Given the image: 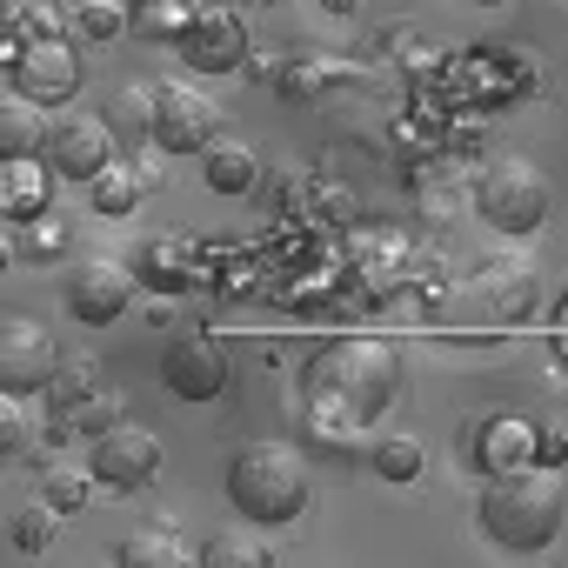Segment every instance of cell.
<instances>
[{
	"instance_id": "cell-1",
	"label": "cell",
	"mask_w": 568,
	"mask_h": 568,
	"mask_svg": "<svg viewBox=\"0 0 568 568\" xmlns=\"http://www.w3.org/2000/svg\"><path fill=\"white\" fill-rule=\"evenodd\" d=\"M302 395H308L315 422L362 428V422H375V415L402 395V355H395L388 342H368V335L322 342V348L302 362Z\"/></svg>"
},
{
	"instance_id": "cell-2",
	"label": "cell",
	"mask_w": 568,
	"mask_h": 568,
	"mask_svg": "<svg viewBox=\"0 0 568 568\" xmlns=\"http://www.w3.org/2000/svg\"><path fill=\"white\" fill-rule=\"evenodd\" d=\"M475 521H481V535H488L495 548H508V555L548 548V541L561 535V481H555V468L521 462V468L488 475V488H481V501H475Z\"/></svg>"
},
{
	"instance_id": "cell-3",
	"label": "cell",
	"mask_w": 568,
	"mask_h": 568,
	"mask_svg": "<svg viewBox=\"0 0 568 568\" xmlns=\"http://www.w3.org/2000/svg\"><path fill=\"white\" fill-rule=\"evenodd\" d=\"M227 501L254 528H288L308 508V462L288 442H254L227 468Z\"/></svg>"
},
{
	"instance_id": "cell-4",
	"label": "cell",
	"mask_w": 568,
	"mask_h": 568,
	"mask_svg": "<svg viewBox=\"0 0 568 568\" xmlns=\"http://www.w3.org/2000/svg\"><path fill=\"white\" fill-rule=\"evenodd\" d=\"M548 207H555V187H548V174H541L535 161H521V154H501V161H488V168L475 174V214H481L495 234H535V227L548 221Z\"/></svg>"
},
{
	"instance_id": "cell-5",
	"label": "cell",
	"mask_w": 568,
	"mask_h": 568,
	"mask_svg": "<svg viewBox=\"0 0 568 568\" xmlns=\"http://www.w3.org/2000/svg\"><path fill=\"white\" fill-rule=\"evenodd\" d=\"M88 475H94L101 488H114V495L148 488V481L161 475V435L141 428V422H108V428H94V442H88Z\"/></svg>"
},
{
	"instance_id": "cell-6",
	"label": "cell",
	"mask_w": 568,
	"mask_h": 568,
	"mask_svg": "<svg viewBox=\"0 0 568 568\" xmlns=\"http://www.w3.org/2000/svg\"><path fill=\"white\" fill-rule=\"evenodd\" d=\"M68 315L81 322V328H114L128 308H134V295H141V281H134V267L128 261H114V254H88V261H74L68 267Z\"/></svg>"
},
{
	"instance_id": "cell-7",
	"label": "cell",
	"mask_w": 568,
	"mask_h": 568,
	"mask_svg": "<svg viewBox=\"0 0 568 568\" xmlns=\"http://www.w3.org/2000/svg\"><path fill=\"white\" fill-rule=\"evenodd\" d=\"M221 128H227V114H221V101L214 94H201V88H187V81H168V88H154V148L161 154H201L207 141H221Z\"/></svg>"
},
{
	"instance_id": "cell-8",
	"label": "cell",
	"mask_w": 568,
	"mask_h": 568,
	"mask_svg": "<svg viewBox=\"0 0 568 568\" xmlns=\"http://www.w3.org/2000/svg\"><path fill=\"white\" fill-rule=\"evenodd\" d=\"M54 375H61V342L41 322H28V315L0 322V388L41 395V388H54Z\"/></svg>"
},
{
	"instance_id": "cell-9",
	"label": "cell",
	"mask_w": 568,
	"mask_h": 568,
	"mask_svg": "<svg viewBox=\"0 0 568 568\" xmlns=\"http://www.w3.org/2000/svg\"><path fill=\"white\" fill-rule=\"evenodd\" d=\"M41 161H48L54 181H94L114 161V134H108L101 114H61L41 134Z\"/></svg>"
},
{
	"instance_id": "cell-10",
	"label": "cell",
	"mask_w": 568,
	"mask_h": 568,
	"mask_svg": "<svg viewBox=\"0 0 568 568\" xmlns=\"http://www.w3.org/2000/svg\"><path fill=\"white\" fill-rule=\"evenodd\" d=\"M161 388L181 395V402H214L227 388V348L201 328L187 335H168L161 342Z\"/></svg>"
},
{
	"instance_id": "cell-11",
	"label": "cell",
	"mask_w": 568,
	"mask_h": 568,
	"mask_svg": "<svg viewBox=\"0 0 568 568\" xmlns=\"http://www.w3.org/2000/svg\"><path fill=\"white\" fill-rule=\"evenodd\" d=\"M181 61L194 74H234L247 61V21L227 14V8H207L181 28Z\"/></svg>"
},
{
	"instance_id": "cell-12",
	"label": "cell",
	"mask_w": 568,
	"mask_h": 568,
	"mask_svg": "<svg viewBox=\"0 0 568 568\" xmlns=\"http://www.w3.org/2000/svg\"><path fill=\"white\" fill-rule=\"evenodd\" d=\"M74 88H81V54L68 41H28L21 48V94L28 101L61 108V101H74Z\"/></svg>"
},
{
	"instance_id": "cell-13",
	"label": "cell",
	"mask_w": 568,
	"mask_h": 568,
	"mask_svg": "<svg viewBox=\"0 0 568 568\" xmlns=\"http://www.w3.org/2000/svg\"><path fill=\"white\" fill-rule=\"evenodd\" d=\"M48 207V161L21 154V161H0V221H34Z\"/></svg>"
},
{
	"instance_id": "cell-14",
	"label": "cell",
	"mask_w": 568,
	"mask_h": 568,
	"mask_svg": "<svg viewBox=\"0 0 568 568\" xmlns=\"http://www.w3.org/2000/svg\"><path fill=\"white\" fill-rule=\"evenodd\" d=\"M521 462H535V428L515 422V415L481 422V435H475V468H481V475H501V468H521Z\"/></svg>"
},
{
	"instance_id": "cell-15",
	"label": "cell",
	"mask_w": 568,
	"mask_h": 568,
	"mask_svg": "<svg viewBox=\"0 0 568 568\" xmlns=\"http://www.w3.org/2000/svg\"><path fill=\"white\" fill-rule=\"evenodd\" d=\"M88 187H94V214L121 221V214H134V207L154 194V174H148V168H128V161H108Z\"/></svg>"
},
{
	"instance_id": "cell-16",
	"label": "cell",
	"mask_w": 568,
	"mask_h": 568,
	"mask_svg": "<svg viewBox=\"0 0 568 568\" xmlns=\"http://www.w3.org/2000/svg\"><path fill=\"white\" fill-rule=\"evenodd\" d=\"M41 134H48V108H41V101H28V94H0V161L41 154Z\"/></svg>"
},
{
	"instance_id": "cell-17",
	"label": "cell",
	"mask_w": 568,
	"mask_h": 568,
	"mask_svg": "<svg viewBox=\"0 0 568 568\" xmlns=\"http://www.w3.org/2000/svg\"><path fill=\"white\" fill-rule=\"evenodd\" d=\"M481 288H488V308H495L501 322H528V315L541 308V295H535V267H528V261L488 267V274H481Z\"/></svg>"
},
{
	"instance_id": "cell-18",
	"label": "cell",
	"mask_w": 568,
	"mask_h": 568,
	"mask_svg": "<svg viewBox=\"0 0 568 568\" xmlns=\"http://www.w3.org/2000/svg\"><path fill=\"white\" fill-rule=\"evenodd\" d=\"M254 174H261L254 148H241V141H227V134L201 148V181H207L214 194H247V187H254Z\"/></svg>"
},
{
	"instance_id": "cell-19",
	"label": "cell",
	"mask_w": 568,
	"mask_h": 568,
	"mask_svg": "<svg viewBox=\"0 0 568 568\" xmlns=\"http://www.w3.org/2000/svg\"><path fill=\"white\" fill-rule=\"evenodd\" d=\"M101 121H108V134L121 148H141L154 134V88H114L108 108H101Z\"/></svg>"
},
{
	"instance_id": "cell-20",
	"label": "cell",
	"mask_w": 568,
	"mask_h": 568,
	"mask_svg": "<svg viewBox=\"0 0 568 568\" xmlns=\"http://www.w3.org/2000/svg\"><path fill=\"white\" fill-rule=\"evenodd\" d=\"M114 561L121 568H174V561H194V555L174 528H134V535L114 541Z\"/></svg>"
},
{
	"instance_id": "cell-21",
	"label": "cell",
	"mask_w": 568,
	"mask_h": 568,
	"mask_svg": "<svg viewBox=\"0 0 568 568\" xmlns=\"http://www.w3.org/2000/svg\"><path fill=\"white\" fill-rule=\"evenodd\" d=\"M181 261H187V247H181V234H154L128 267H134V281L141 288H174L181 281Z\"/></svg>"
},
{
	"instance_id": "cell-22",
	"label": "cell",
	"mask_w": 568,
	"mask_h": 568,
	"mask_svg": "<svg viewBox=\"0 0 568 568\" xmlns=\"http://www.w3.org/2000/svg\"><path fill=\"white\" fill-rule=\"evenodd\" d=\"M368 462H375V475H382V481H415L428 455H422V442H415V435H382Z\"/></svg>"
},
{
	"instance_id": "cell-23",
	"label": "cell",
	"mask_w": 568,
	"mask_h": 568,
	"mask_svg": "<svg viewBox=\"0 0 568 568\" xmlns=\"http://www.w3.org/2000/svg\"><path fill=\"white\" fill-rule=\"evenodd\" d=\"M88 495H94V475H88V468H48V475H41V501H48L54 515H81Z\"/></svg>"
},
{
	"instance_id": "cell-24",
	"label": "cell",
	"mask_w": 568,
	"mask_h": 568,
	"mask_svg": "<svg viewBox=\"0 0 568 568\" xmlns=\"http://www.w3.org/2000/svg\"><path fill=\"white\" fill-rule=\"evenodd\" d=\"M194 561H201V568H267L274 555H267L261 541H247V535H207Z\"/></svg>"
},
{
	"instance_id": "cell-25",
	"label": "cell",
	"mask_w": 568,
	"mask_h": 568,
	"mask_svg": "<svg viewBox=\"0 0 568 568\" xmlns=\"http://www.w3.org/2000/svg\"><path fill=\"white\" fill-rule=\"evenodd\" d=\"M54 521H61V515H54L48 501H34V508H21V515H14V528H8V535H14V548H21V555H48Z\"/></svg>"
},
{
	"instance_id": "cell-26",
	"label": "cell",
	"mask_w": 568,
	"mask_h": 568,
	"mask_svg": "<svg viewBox=\"0 0 568 568\" xmlns=\"http://www.w3.org/2000/svg\"><path fill=\"white\" fill-rule=\"evenodd\" d=\"M34 442V422H28V408L8 395V388H0V462H8V455H21Z\"/></svg>"
},
{
	"instance_id": "cell-27",
	"label": "cell",
	"mask_w": 568,
	"mask_h": 568,
	"mask_svg": "<svg viewBox=\"0 0 568 568\" xmlns=\"http://www.w3.org/2000/svg\"><path fill=\"white\" fill-rule=\"evenodd\" d=\"M128 28V8L121 0H81V34L88 41H114Z\"/></svg>"
},
{
	"instance_id": "cell-28",
	"label": "cell",
	"mask_w": 568,
	"mask_h": 568,
	"mask_svg": "<svg viewBox=\"0 0 568 568\" xmlns=\"http://www.w3.org/2000/svg\"><path fill=\"white\" fill-rule=\"evenodd\" d=\"M108 422H121V402H114V395H94V402H81V408H74V428H88V435H94V428H108Z\"/></svg>"
},
{
	"instance_id": "cell-29",
	"label": "cell",
	"mask_w": 568,
	"mask_h": 568,
	"mask_svg": "<svg viewBox=\"0 0 568 568\" xmlns=\"http://www.w3.org/2000/svg\"><path fill=\"white\" fill-rule=\"evenodd\" d=\"M28 247H34L41 261H54V254H61V227H48V221L34 214V227H28Z\"/></svg>"
},
{
	"instance_id": "cell-30",
	"label": "cell",
	"mask_w": 568,
	"mask_h": 568,
	"mask_svg": "<svg viewBox=\"0 0 568 568\" xmlns=\"http://www.w3.org/2000/svg\"><path fill=\"white\" fill-rule=\"evenodd\" d=\"M535 462L541 468H561L568 462V435H535Z\"/></svg>"
},
{
	"instance_id": "cell-31",
	"label": "cell",
	"mask_w": 568,
	"mask_h": 568,
	"mask_svg": "<svg viewBox=\"0 0 568 568\" xmlns=\"http://www.w3.org/2000/svg\"><path fill=\"white\" fill-rule=\"evenodd\" d=\"M8 267H14V234L0 227V274H8Z\"/></svg>"
},
{
	"instance_id": "cell-32",
	"label": "cell",
	"mask_w": 568,
	"mask_h": 568,
	"mask_svg": "<svg viewBox=\"0 0 568 568\" xmlns=\"http://www.w3.org/2000/svg\"><path fill=\"white\" fill-rule=\"evenodd\" d=\"M322 8H328V14H355V8H362V0H322Z\"/></svg>"
},
{
	"instance_id": "cell-33",
	"label": "cell",
	"mask_w": 568,
	"mask_h": 568,
	"mask_svg": "<svg viewBox=\"0 0 568 568\" xmlns=\"http://www.w3.org/2000/svg\"><path fill=\"white\" fill-rule=\"evenodd\" d=\"M555 322H561V328H568V295H561V302H555Z\"/></svg>"
},
{
	"instance_id": "cell-34",
	"label": "cell",
	"mask_w": 568,
	"mask_h": 568,
	"mask_svg": "<svg viewBox=\"0 0 568 568\" xmlns=\"http://www.w3.org/2000/svg\"><path fill=\"white\" fill-rule=\"evenodd\" d=\"M475 8H501V0H475Z\"/></svg>"
}]
</instances>
